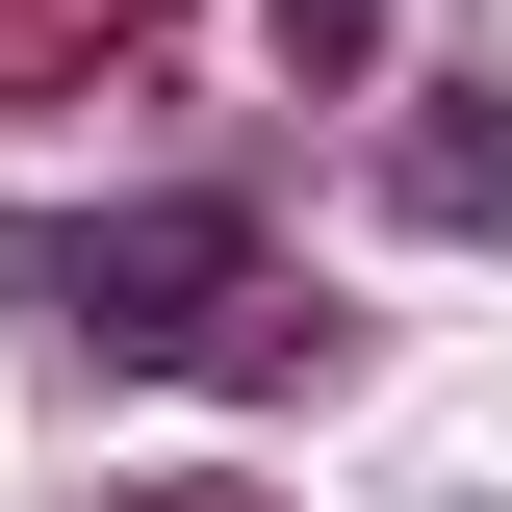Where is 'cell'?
<instances>
[{
    "mask_svg": "<svg viewBox=\"0 0 512 512\" xmlns=\"http://www.w3.org/2000/svg\"><path fill=\"white\" fill-rule=\"evenodd\" d=\"M0 308L103 333V359H205L256 308V205L231 180H154V205H52V231H0Z\"/></svg>",
    "mask_w": 512,
    "mask_h": 512,
    "instance_id": "obj_1",
    "label": "cell"
},
{
    "mask_svg": "<svg viewBox=\"0 0 512 512\" xmlns=\"http://www.w3.org/2000/svg\"><path fill=\"white\" fill-rule=\"evenodd\" d=\"M384 205H410L436 256H512V103H487V77H436V103L384 128Z\"/></svg>",
    "mask_w": 512,
    "mask_h": 512,
    "instance_id": "obj_2",
    "label": "cell"
},
{
    "mask_svg": "<svg viewBox=\"0 0 512 512\" xmlns=\"http://www.w3.org/2000/svg\"><path fill=\"white\" fill-rule=\"evenodd\" d=\"M154 52V0H0V103H52V77H128Z\"/></svg>",
    "mask_w": 512,
    "mask_h": 512,
    "instance_id": "obj_3",
    "label": "cell"
},
{
    "mask_svg": "<svg viewBox=\"0 0 512 512\" xmlns=\"http://www.w3.org/2000/svg\"><path fill=\"white\" fill-rule=\"evenodd\" d=\"M256 52L282 77H384V0H256Z\"/></svg>",
    "mask_w": 512,
    "mask_h": 512,
    "instance_id": "obj_4",
    "label": "cell"
},
{
    "mask_svg": "<svg viewBox=\"0 0 512 512\" xmlns=\"http://www.w3.org/2000/svg\"><path fill=\"white\" fill-rule=\"evenodd\" d=\"M77 512H282L256 461H180V487H77Z\"/></svg>",
    "mask_w": 512,
    "mask_h": 512,
    "instance_id": "obj_5",
    "label": "cell"
}]
</instances>
